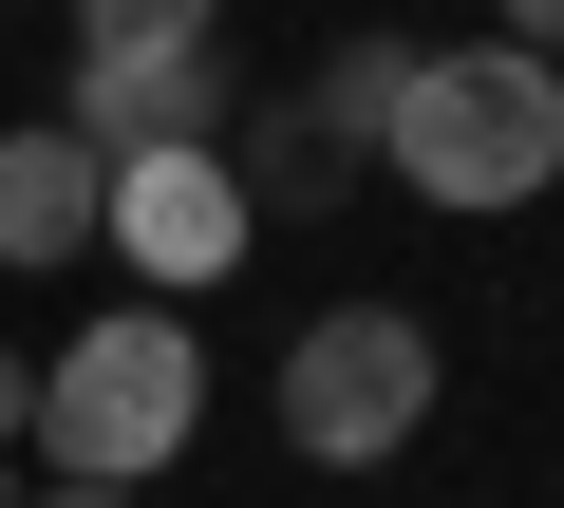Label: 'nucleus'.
I'll use <instances>...</instances> for the list:
<instances>
[{"mask_svg": "<svg viewBox=\"0 0 564 508\" xmlns=\"http://www.w3.org/2000/svg\"><path fill=\"white\" fill-rule=\"evenodd\" d=\"M188 414H207V339H188V302H113L95 339H57V358H39L20 452H39V471H76V489H151V471L188 452Z\"/></svg>", "mask_w": 564, "mask_h": 508, "instance_id": "nucleus-1", "label": "nucleus"}, {"mask_svg": "<svg viewBox=\"0 0 564 508\" xmlns=\"http://www.w3.org/2000/svg\"><path fill=\"white\" fill-rule=\"evenodd\" d=\"M377 170H414V207H470V226L527 207V188H564V57H527V39H452V57H414Z\"/></svg>", "mask_w": 564, "mask_h": 508, "instance_id": "nucleus-2", "label": "nucleus"}, {"mask_svg": "<svg viewBox=\"0 0 564 508\" xmlns=\"http://www.w3.org/2000/svg\"><path fill=\"white\" fill-rule=\"evenodd\" d=\"M433 396H452V358H433L414 302H321L282 339V452L302 471H395L433 433Z\"/></svg>", "mask_w": 564, "mask_h": 508, "instance_id": "nucleus-3", "label": "nucleus"}, {"mask_svg": "<svg viewBox=\"0 0 564 508\" xmlns=\"http://www.w3.org/2000/svg\"><path fill=\"white\" fill-rule=\"evenodd\" d=\"M95 245L151 283V302H207L226 264H245V188H226V151H113V207H95Z\"/></svg>", "mask_w": 564, "mask_h": 508, "instance_id": "nucleus-4", "label": "nucleus"}, {"mask_svg": "<svg viewBox=\"0 0 564 508\" xmlns=\"http://www.w3.org/2000/svg\"><path fill=\"white\" fill-rule=\"evenodd\" d=\"M226 114H245L226 20H207V39H113V57H76V95H57V132H95V151H226Z\"/></svg>", "mask_w": 564, "mask_h": 508, "instance_id": "nucleus-5", "label": "nucleus"}, {"mask_svg": "<svg viewBox=\"0 0 564 508\" xmlns=\"http://www.w3.org/2000/svg\"><path fill=\"white\" fill-rule=\"evenodd\" d=\"M95 207H113V151H95V132H57V114L0 132V264H20V283L95 264Z\"/></svg>", "mask_w": 564, "mask_h": 508, "instance_id": "nucleus-6", "label": "nucleus"}, {"mask_svg": "<svg viewBox=\"0 0 564 508\" xmlns=\"http://www.w3.org/2000/svg\"><path fill=\"white\" fill-rule=\"evenodd\" d=\"M226 188H245V226H339L377 170H358L302 95H245V114H226Z\"/></svg>", "mask_w": 564, "mask_h": 508, "instance_id": "nucleus-7", "label": "nucleus"}, {"mask_svg": "<svg viewBox=\"0 0 564 508\" xmlns=\"http://www.w3.org/2000/svg\"><path fill=\"white\" fill-rule=\"evenodd\" d=\"M395 95H414V39H377V20H358V39H339V57H321V76H302V114H321V132H339V151H358V170H377V151H395Z\"/></svg>", "mask_w": 564, "mask_h": 508, "instance_id": "nucleus-8", "label": "nucleus"}, {"mask_svg": "<svg viewBox=\"0 0 564 508\" xmlns=\"http://www.w3.org/2000/svg\"><path fill=\"white\" fill-rule=\"evenodd\" d=\"M226 0H76V57H113V39H207Z\"/></svg>", "mask_w": 564, "mask_h": 508, "instance_id": "nucleus-9", "label": "nucleus"}, {"mask_svg": "<svg viewBox=\"0 0 564 508\" xmlns=\"http://www.w3.org/2000/svg\"><path fill=\"white\" fill-rule=\"evenodd\" d=\"M489 39H527V57H564V0H489Z\"/></svg>", "mask_w": 564, "mask_h": 508, "instance_id": "nucleus-10", "label": "nucleus"}, {"mask_svg": "<svg viewBox=\"0 0 564 508\" xmlns=\"http://www.w3.org/2000/svg\"><path fill=\"white\" fill-rule=\"evenodd\" d=\"M20 414H39V358H20V339H0V452H20Z\"/></svg>", "mask_w": 564, "mask_h": 508, "instance_id": "nucleus-11", "label": "nucleus"}, {"mask_svg": "<svg viewBox=\"0 0 564 508\" xmlns=\"http://www.w3.org/2000/svg\"><path fill=\"white\" fill-rule=\"evenodd\" d=\"M39 508H151V489H76V471H39Z\"/></svg>", "mask_w": 564, "mask_h": 508, "instance_id": "nucleus-12", "label": "nucleus"}, {"mask_svg": "<svg viewBox=\"0 0 564 508\" xmlns=\"http://www.w3.org/2000/svg\"><path fill=\"white\" fill-rule=\"evenodd\" d=\"M0 508H39V452H0Z\"/></svg>", "mask_w": 564, "mask_h": 508, "instance_id": "nucleus-13", "label": "nucleus"}]
</instances>
